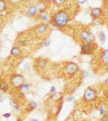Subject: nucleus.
<instances>
[{"mask_svg": "<svg viewBox=\"0 0 108 121\" xmlns=\"http://www.w3.org/2000/svg\"><path fill=\"white\" fill-rule=\"evenodd\" d=\"M70 17L68 13L65 10H60L52 16L51 22L57 24L59 27H64L69 22Z\"/></svg>", "mask_w": 108, "mask_h": 121, "instance_id": "nucleus-1", "label": "nucleus"}, {"mask_svg": "<svg viewBox=\"0 0 108 121\" xmlns=\"http://www.w3.org/2000/svg\"><path fill=\"white\" fill-rule=\"evenodd\" d=\"M9 82L13 88L18 90L25 83V78L21 74H14L10 77Z\"/></svg>", "mask_w": 108, "mask_h": 121, "instance_id": "nucleus-2", "label": "nucleus"}, {"mask_svg": "<svg viewBox=\"0 0 108 121\" xmlns=\"http://www.w3.org/2000/svg\"><path fill=\"white\" fill-rule=\"evenodd\" d=\"M97 98V92L96 91L91 87H87L84 91L83 99L86 102H93Z\"/></svg>", "mask_w": 108, "mask_h": 121, "instance_id": "nucleus-3", "label": "nucleus"}, {"mask_svg": "<svg viewBox=\"0 0 108 121\" xmlns=\"http://www.w3.org/2000/svg\"><path fill=\"white\" fill-rule=\"evenodd\" d=\"M79 37L83 42H86L89 43H93L95 40V37L93 34L87 30H82L80 32Z\"/></svg>", "mask_w": 108, "mask_h": 121, "instance_id": "nucleus-4", "label": "nucleus"}, {"mask_svg": "<svg viewBox=\"0 0 108 121\" xmlns=\"http://www.w3.org/2000/svg\"><path fill=\"white\" fill-rule=\"evenodd\" d=\"M79 70L78 65L74 62L68 63L65 66V72L69 75H73Z\"/></svg>", "mask_w": 108, "mask_h": 121, "instance_id": "nucleus-5", "label": "nucleus"}, {"mask_svg": "<svg viewBox=\"0 0 108 121\" xmlns=\"http://www.w3.org/2000/svg\"><path fill=\"white\" fill-rule=\"evenodd\" d=\"M12 100H13L14 103L20 105V104H23L25 100H26V98L24 94L20 91H16L12 94Z\"/></svg>", "mask_w": 108, "mask_h": 121, "instance_id": "nucleus-6", "label": "nucleus"}, {"mask_svg": "<svg viewBox=\"0 0 108 121\" xmlns=\"http://www.w3.org/2000/svg\"><path fill=\"white\" fill-rule=\"evenodd\" d=\"M93 43H89L86 42L82 43L81 44V54L82 55H90L93 49Z\"/></svg>", "mask_w": 108, "mask_h": 121, "instance_id": "nucleus-7", "label": "nucleus"}, {"mask_svg": "<svg viewBox=\"0 0 108 121\" xmlns=\"http://www.w3.org/2000/svg\"><path fill=\"white\" fill-rule=\"evenodd\" d=\"M35 6L37 7L39 13L45 12L48 7V2L46 0H39L36 3Z\"/></svg>", "mask_w": 108, "mask_h": 121, "instance_id": "nucleus-8", "label": "nucleus"}, {"mask_svg": "<svg viewBox=\"0 0 108 121\" xmlns=\"http://www.w3.org/2000/svg\"><path fill=\"white\" fill-rule=\"evenodd\" d=\"M48 30V26L45 23L39 24L35 28V32L39 35H43L47 33Z\"/></svg>", "mask_w": 108, "mask_h": 121, "instance_id": "nucleus-9", "label": "nucleus"}, {"mask_svg": "<svg viewBox=\"0 0 108 121\" xmlns=\"http://www.w3.org/2000/svg\"><path fill=\"white\" fill-rule=\"evenodd\" d=\"M100 60L102 64L105 66H108V49L105 50L101 53Z\"/></svg>", "mask_w": 108, "mask_h": 121, "instance_id": "nucleus-10", "label": "nucleus"}, {"mask_svg": "<svg viewBox=\"0 0 108 121\" xmlns=\"http://www.w3.org/2000/svg\"><path fill=\"white\" fill-rule=\"evenodd\" d=\"M102 13H103V10H102V9L99 8H92L91 10V16L93 18L99 17L101 16Z\"/></svg>", "mask_w": 108, "mask_h": 121, "instance_id": "nucleus-11", "label": "nucleus"}, {"mask_svg": "<svg viewBox=\"0 0 108 121\" xmlns=\"http://www.w3.org/2000/svg\"><path fill=\"white\" fill-rule=\"evenodd\" d=\"M39 12L38 9L37 8V7L35 6V5H31L30 7L28 8L27 10V15L30 17H33L36 16Z\"/></svg>", "mask_w": 108, "mask_h": 121, "instance_id": "nucleus-12", "label": "nucleus"}, {"mask_svg": "<svg viewBox=\"0 0 108 121\" xmlns=\"http://www.w3.org/2000/svg\"><path fill=\"white\" fill-rule=\"evenodd\" d=\"M64 98V95H63V94L61 93V92H55L53 94H52V95L50 96V98L54 101V102H61L62 99Z\"/></svg>", "mask_w": 108, "mask_h": 121, "instance_id": "nucleus-13", "label": "nucleus"}, {"mask_svg": "<svg viewBox=\"0 0 108 121\" xmlns=\"http://www.w3.org/2000/svg\"><path fill=\"white\" fill-rule=\"evenodd\" d=\"M9 86L8 83L6 82L4 79H0V90L3 92H7L9 90Z\"/></svg>", "mask_w": 108, "mask_h": 121, "instance_id": "nucleus-14", "label": "nucleus"}, {"mask_svg": "<svg viewBox=\"0 0 108 121\" xmlns=\"http://www.w3.org/2000/svg\"><path fill=\"white\" fill-rule=\"evenodd\" d=\"M21 54V49H20V48L18 46H14L11 49V51H10V55L12 56H15V57L20 56Z\"/></svg>", "mask_w": 108, "mask_h": 121, "instance_id": "nucleus-15", "label": "nucleus"}, {"mask_svg": "<svg viewBox=\"0 0 108 121\" xmlns=\"http://www.w3.org/2000/svg\"><path fill=\"white\" fill-rule=\"evenodd\" d=\"M37 106H38V104L35 101L33 100L28 103L27 106H26V110L28 112H31L37 108Z\"/></svg>", "mask_w": 108, "mask_h": 121, "instance_id": "nucleus-16", "label": "nucleus"}, {"mask_svg": "<svg viewBox=\"0 0 108 121\" xmlns=\"http://www.w3.org/2000/svg\"><path fill=\"white\" fill-rule=\"evenodd\" d=\"M47 65V61L45 59H39L37 60V65L39 69H45Z\"/></svg>", "mask_w": 108, "mask_h": 121, "instance_id": "nucleus-17", "label": "nucleus"}, {"mask_svg": "<svg viewBox=\"0 0 108 121\" xmlns=\"http://www.w3.org/2000/svg\"><path fill=\"white\" fill-rule=\"evenodd\" d=\"M30 87H31V86H30V84H28V83H24V85H22L20 87V88L19 90L22 93L26 94V93H29L30 92Z\"/></svg>", "mask_w": 108, "mask_h": 121, "instance_id": "nucleus-18", "label": "nucleus"}, {"mask_svg": "<svg viewBox=\"0 0 108 121\" xmlns=\"http://www.w3.org/2000/svg\"><path fill=\"white\" fill-rule=\"evenodd\" d=\"M98 39L100 41V43L101 44H103L105 43V40H106V35L105 34L103 31H101L98 33Z\"/></svg>", "mask_w": 108, "mask_h": 121, "instance_id": "nucleus-19", "label": "nucleus"}, {"mask_svg": "<svg viewBox=\"0 0 108 121\" xmlns=\"http://www.w3.org/2000/svg\"><path fill=\"white\" fill-rule=\"evenodd\" d=\"M39 16H40L41 19L43 20V22H47L48 20H49V16H48V15L45 12L40 13Z\"/></svg>", "mask_w": 108, "mask_h": 121, "instance_id": "nucleus-20", "label": "nucleus"}, {"mask_svg": "<svg viewBox=\"0 0 108 121\" xmlns=\"http://www.w3.org/2000/svg\"><path fill=\"white\" fill-rule=\"evenodd\" d=\"M6 9V3L4 0H0V12H4Z\"/></svg>", "mask_w": 108, "mask_h": 121, "instance_id": "nucleus-21", "label": "nucleus"}, {"mask_svg": "<svg viewBox=\"0 0 108 121\" xmlns=\"http://www.w3.org/2000/svg\"><path fill=\"white\" fill-rule=\"evenodd\" d=\"M27 44V42L25 39H19L17 41V46L18 47H22Z\"/></svg>", "mask_w": 108, "mask_h": 121, "instance_id": "nucleus-22", "label": "nucleus"}, {"mask_svg": "<svg viewBox=\"0 0 108 121\" xmlns=\"http://www.w3.org/2000/svg\"><path fill=\"white\" fill-rule=\"evenodd\" d=\"M53 2L57 6H61L63 4H64V3L66 2V0H53Z\"/></svg>", "mask_w": 108, "mask_h": 121, "instance_id": "nucleus-23", "label": "nucleus"}, {"mask_svg": "<svg viewBox=\"0 0 108 121\" xmlns=\"http://www.w3.org/2000/svg\"><path fill=\"white\" fill-rule=\"evenodd\" d=\"M89 76V72L85 70H82L80 72V77L82 78H86Z\"/></svg>", "mask_w": 108, "mask_h": 121, "instance_id": "nucleus-24", "label": "nucleus"}, {"mask_svg": "<svg viewBox=\"0 0 108 121\" xmlns=\"http://www.w3.org/2000/svg\"><path fill=\"white\" fill-rule=\"evenodd\" d=\"M6 98V95L4 94V92H1L0 93V103H2L5 101V99Z\"/></svg>", "mask_w": 108, "mask_h": 121, "instance_id": "nucleus-25", "label": "nucleus"}, {"mask_svg": "<svg viewBox=\"0 0 108 121\" xmlns=\"http://www.w3.org/2000/svg\"><path fill=\"white\" fill-rule=\"evenodd\" d=\"M93 24L95 25H99L101 24L102 22H101V20L100 19L99 17H97V18H93Z\"/></svg>", "mask_w": 108, "mask_h": 121, "instance_id": "nucleus-26", "label": "nucleus"}, {"mask_svg": "<svg viewBox=\"0 0 108 121\" xmlns=\"http://www.w3.org/2000/svg\"><path fill=\"white\" fill-rule=\"evenodd\" d=\"M74 100V96L72 95V96H68L65 98V101L66 102H72V101Z\"/></svg>", "mask_w": 108, "mask_h": 121, "instance_id": "nucleus-27", "label": "nucleus"}, {"mask_svg": "<svg viewBox=\"0 0 108 121\" xmlns=\"http://www.w3.org/2000/svg\"><path fill=\"white\" fill-rule=\"evenodd\" d=\"M99 112L100 116H103V114H105V108L103 106H101L99 108Z\"/></svg>", "mask_w": 108, "mask_h": 121, "instance_id": "nucleus-28", "label": "nucleus"}, {"mask_svg": "<svg viewBox=\"0 0 108 121\" xmlns=\"http://www.w3.org/2000/svg\"><path fill=\"white\" fill-rule=\"evenodd\" d=\"M43 45H44V47H49L50 45H51V40H49V39H47L44 43H43Z\"/></svg>", "mask_w": 108, "mask_h": 121, "instance_id": "nucleus-29", "label": "nucleus"}, {"mask_svg": "<svg viewBox=\"0 0 108 121\" xmlns=\"http://www.w3.org/2000/svg\"><path fill=\"white\" fill-rule=\"evenodd\" d=\"M13 109L14 110H16V111H19L20 110V106L18 105V104H14L13 105Z\"/></svg>", "mask_w": 108, "mask_h": 121, "instance_id": "nucleus-30", "label": "nucleus"}, {"mask_svg": "<svg viewBox=\"0 0 108 121\" xmlns=\"http://www.w3.org/2000/svg\"><path fill=\"white\" fill-rule=\"evenodd\" d=\"M57 90H56V87L55 86H52L51 87V88H50V90H49V92L51 93V94H53V93H55V92H56Z\"/></svg>", "mask_w": 108, "mask_h": 121, "instance_id": "nucleus-31", "label": "nucleus"}, {"mask_svg": "<svg viewBox=\"0 0 108 121\" xmlns=\"http://www.w3.org/2000/svg\"><path fill=\"white\" fill-rule=\"evenodd\" d=\"M9 2L12 4H17L21 0H8Z\"/></svg>", "mask_w": 108, "mask_h": 121, "instance_id": "nucleus-32", "label": "nucleus"}, {"mask_svg": "<svg viewBox=\"0 0 108 121\" xmlns=\"http://www.w3.org/2000/svg\"><path fill=\"white\" fill-rule=\"evenodd\" d=\"M101 121H108V116L106 114H103L102 118H101Z\"/></svg>", "mask_w": 108, "mask_h": 121, "instance_id": "nucleus-33", "label": "nucleus"}, {"mask_svg": "<svg viewBox=\"0 0 108 121\" xmlns=\"http://www.w3.org/2000/svg\"><path fill=\"white\" fill-rule=\"evenodd\" d=\"M50 24H51V26H52V27H53V28H60L59 27V26L57 24H56V23H54V22H50Z\"/></svg>", "mask_w": 108, "mask_h": 121, "instance_id": "nucleus-34", "label": "nucleus"}, {"mask_svg": "<svg viewBox=\"0 0 108 121\" xmlns=\"http://www.w3.org/2000/svg\"><path fill=\"white\" fill-rule=\"evenodd\" d=\"M3 117L5 118H9V117H11V114L10 113H5L3 114Z\"/></svg>", "mask_w": 108, "mask_h": 121, "instance_id": "nucleus-35", "label": "nucleus"}, {"mask_svg": "<svg viewBox=\"0 0 108 121\" xmlns=\"http://www.w3.org/2000/svg\"><path fill=\"white\" fill-rule=\"evenodd\" d=\"M87 1H88V0H79V1H78V3H79V4L80 5H83L85 4Z\"/></svg>", "mask_w": 108, "mask_h": 121, "instance_id": "nucleus-36", "label": "nucleus"}, {"mask_svg": "<svg viewBox=\"0 0 108 121\" xmlns=\"http://www.w3.org/2000/svg\"><path fill=\"white\" fill-rule=\"evenodd\" d=\"M4 24V20H3V18L0 17V27H1V26H3Z\"/></svg>", "mask_w": 108, "mask_h": 121, "instance_id": "nucleus-37", "label": "nucleus"}, {"mask_svg": "<svg viewBox=\"0 0 108 121\" xmlns=\"http://www.w3.org/2000/svg\"><path fill=\"white\" fill-rule=\"evenodd\" d=\"M28 68H29V64L28 63H26L24 65V69H25V70H28Z\"/></svg>", "mask_w": 108, "mask_h": 121, "instance_id": "nucleus-38", "label": "nucleus"}, {"mask_svg": "<svg viewBox=\"0 0 108 121\" xmlns=\"http://www.w3.org/2000/svg\"><path fill=\"white\" fill-rule=\"evenodd\" d=\"M105 86H106L108 87V78L105 79Z\"/></svg>", "mask_w": 108, "mask_h": 121, "instance_id": "nucleus-39", "label": "nucleus"}, {"mask_svg": "<svg viewBox=\"0 0 108 121\" xmlns=\"http://www.w3.org/2000/svg\"><path fill=\"white\" fill-rule=\"evenodd\" d=\"M30 121H39L38 119H30Z\"/></svg>", "mask_w": 108, "mask_h": 121, "instance_id": "nucleus-40", "label": "nucleus"}, {"mask_svg": "<svg viewBox=\"0 0 108 121\" xmlns=\"http://www.w3.org/2000/svg\"><path fill=\"white\" fill-rule=\"evenodd\" d=\"M106 1H107V4H108V0H106Z\"/></svg>", "mask_w": 108, "mask_h": 121, "instance_id": "nucleus-41", "label": "nucleus"}, {"mask_svg": "<svg viewBox=\"0 0 108 121\" xmlns=\"http://www.w3.org/2000/svg\"><path fill=\"white\" fill-rule=\"evenodd\" d=\"M1 41L0 40V45H1Z\"/></svg>", "mask_w": 108, "mask_h": 121, "instance_id": "nucleus-42", "label": "nucleus"}, {"mask_svg": "<svg viewBox=\"0 0 108 121\" xmlns=\"http://www.w3.org/2000/svg\"><path fill=\"white\" fill-rule=\"evenodd\" d=\"M1 45H0V50H1Z\"/></svg>", "mask_w": 108, "mask_h": 121, "instance_id": "nucleus-43", "label": "nucleus"}, {"mask_svg": "<svg viewBox=\"0 0 108 121\" xmlns=\"http://www.w3.org/2000/svg\"></svg>", "mask_w": 108, "mask_h": 121, "instance_id": "nucleus-44", "label": "nucleus"}]
</instances>
